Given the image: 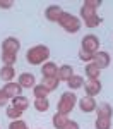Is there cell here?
Instances as JSON below:
<instances>
[{
  "label": "cell",
  "instance_id": "obj_1",
  "mask_svg": "<svg viewBox=\"0 0 113 129\" xmlns=\"http://www.w3.org/2000/svg\"><path fill=\"white\" fill-rule=\"evenodd\" d=\"M99 5H101V0H86L82 4L81 16H82V19H84V24L87 28H96L98 24H101V19L96 14V9Z\"/></svg>",
  "mask_w": 113,
  "mask_h": 129
},
{
  "label": "cell",
  "instance_id": "obj_2",
  "mask_svg": "<svg viewBox=\"0 0 113 129\" xmlns=\"http://www.w3.org/2000/svg\"><path fill=\"white\" fill-rule=\"evenodd\" d=\"M48 57H50V50H48V47H45V45H36V47L29 48L28 53H26L28 62L33 64V66L43 64V60H48Z\"/></svg>",
  "mask_w": 113,
  "mask_h": 129
},
{
  "label": "cell",
  "instance_id": "obj_3",
  "mask_svg": "<svg viewBox=\"0 0 113 129\" xmlns=\"http://www.w3.org/2000/svg\"><path fill=\"white\" fill-rule=\"evenodd\" d=\"M57 22H58L65 31H69V33H77V31L81 29V21L77 19L75 16L69 14V12H62V16L58 17Z\"/></svg>",
  "mask_w": 113,
  "mask_h": 129
},
{
  "label": "cell",
  "instance_id": "obj_4",
  "mask_svg": "<svg viewBox=\"0 0 113 129\" xmlns=\"http://www.w3.org/2000/svg\"><path fill=\"white\" fill-rule=\"evenodd\" d=\"M75 102H77V96L72 93V91H67L60 96V102H58V114H70V110L75 107Z\"/></svg>",
  "mask_w": 113,
  "mask_h": 129
},
{
  "label": "cell",
  "instance_id": "obj_5",
  "mask_svg": "<svg viewBox=\"0 0 113 129\" xmlns=\"http://www.w3.org/2000/svg\"><path fill=\"white\" fill-rule=\"evenodd\" d=\"M98 47H99V40L94 35H87V36L82 38V50H86L89 53H96Z\"/></svg>",
  "mask_w": 113,
  "mask_h": 129
},
{
  "label": "cell",
  "instance_id": "obj_6",
  "mask_svg": "<svg viewBox=\"0 0 113 129\" xmlns=\"http://www.w3.org/2000/svg\"><path fill=\"white\" fill-rule=\"evenodd\" d=\"M21 48V43L17 38H5L2 43V53H14L17 55V52Z\"/></svg>",
  "mask_w": 113,
  "mask_h": 129
},
{
  "label": "cell",
  "instance_id": "obj_7",
  "mask_svg": "<svg viewBox=\"0 0 113 129\" xmlns=\"http://www.w3.org/2000/svg\"><path fill=\"white\" fill-rule=\"evenodd\" d=\"M2 91H4V93H5V95H7V98H16V96H21V91H22V86H21L19 83H12V81H10V83H7V84H5V86H4V88H2Z\"/></svg>",
  "mask_w": 113,
  "mask_h": 129
},
{
  "label": "cell",
  "instance_id": "obj_8",
  "mask_svg": "<svg viewBox=\"0 0 113 129\" xmlns=\"http://www.w3.org/2000/svg\"><path fill=\"white\" fill-rule=\"evenodd\" d=\"M92 64H94L99 71L104 69V67L110 66V55H108L106 52H96L94 57H92Z\"/></svg>",
  "mask_w": 113,
  "mask_h": 129
},
{
  "label": "cell",
  "instance_id": "obj_9",
  "mask_svg": "<svg viewBox=\"0 0 113 129\" xmlns=\"http://www.w3.org/2000/svg\"><path fill=\"white\" fill-rule=\"evenodd\" d=\"M84 89H86L87 96H94L101 91V83H99V79H89L84 84Z\"/></svg>",
  "mask_w": 113,
  "mask_h": 129
},
{
  "label": "cell",
  "instance_id": "obj_10",
  "mask_svg": "<svg viewBox=\"0 0 113 129\" xmlns=\"http://www.w3.org/2000/svg\"><path fill=\"white\" fill-rule=\"evenodd\" d=\"M62 12H63V10H62L58 5H50L48 9L45 10V16H46V19H48V21L57 22V21H58V17L62 16Z\"/></svg>",
  "mask_w": 113,
  "mask_h": 129
},
{
  "label": "cell",
  "instance_id": "obj_11",
  "mask_svg": "<svg viewBox=\"0 0 113 129\" xmlns=\"http://www.w3.org/2000/svg\"><path fill=\"white\" fill-rule=\"evenodd\" d=\"M41 74H43V78H55V76H58V69L53 62H46V64H43Z\"/></svg>",
  "mask_w": 113,
  "mask_h": 129
},
{
  "label": "cell",
  "instance_id": "obj_12",
  "mask_svg": "<svg viewBox=\"0 0 113 129\" xmlns=\"http://www.w3.org/2000/svg\"><path fill=\"white\" fill-rule=\"evenodd\" d=\"M34 76L31 72H22L19 76V84L22 88H34Z\"/></svg>",
  "mask_w": 113,
  "mask_h": 129
},
{
  "label": "cell",
  "instance_id": "obj_13",
  "mask_svg": "<svg viewBox=\"0 0 113 129\" xmlns=\"http://www.w3.org/2000/svg\"><path fill=\"white\" fill-rule=\"evenodd\" d=\"M79 107L82 112H92V110H96V102L92 96H86V98H81Z\"/></svg>",
  "mask_w": 113,
  "mask_h": 129
},
{
  "label": "cell",
  "instance_id": "obj_14",
  "mask_svg": "<svg viewBox=\"0 0 113 129\" xmlns=\"http://www.w3.org/2000/svg\"><path fill=\"white\" fill-rule=\"evenodd\" d=\"M41 84L48 89V91H53L55 88H58V84H60V78H58V76H55V78H43Z\"/></svg>",
  "mask_w": 113,
  "mask_h": 129
},
{
  "label": "cell",
  "instance_id": "obj_15",
  "mask_svg": "<svg viewBox=\"0 0 113 129\" xmlns=\"http://www.w3.org/2000/svg\"><path fill=\"white\" fill-rule=\"evenodd\" d=\"M14 76H16V71H14L12 66H4V67L0 69V78L4 81H7V83H10Z\"/></svg>",
  "mask_w": 113,
  "mask_h": 129
},
{
  "label": "cell",
  "instance_id": "obj_16",
  "mask_svg": "<svg viewBox=\"0 0 113 129\" xmlns=\"http://www.w3.org/2000/svg\"><path fill=\"white\" fill-rule=\"evenodd\" d=\"M12 107H16L21 112H24V110L29 107V100L26 98V96H16V98L12 100Z\"/></svg>",
  "mask_w": 113,
  "mask_h": 129
},
{
  "label": "cell",
  "instance_id": "obj_17",
  "mask_svg": "<svg viewBox=\"0 0 113 129\" xmlns=\"http://www.w3.org/2000/svg\"><path fill=\"white\" fill-rule=\"evenodd\" d=\"M74 76V69H72L70 66H62V67H58V78H60V81H69Z\"/></svg>",
  "mask_w": 113,
  "mask_h": 129
},
{
  "label": "cell",
  "instance_id": "obj_18",
  "mask_svg": "<svg viewBox=\"0 0 113 129\" xmlns=\"http://www.w3.org/2000/svg\"><path fill=\"white\" fill-rule=\"evenodd\" d=\"M67 122H69V119H67V115H63V114H55V115H53V126L57 129H63Z\"/></svg>",
  "mask_w": 113,
  "mask_h": 129
},
{
  "label": "cell",
  "instance_id": "obj_19",
  "mask_svg": "<svg viewBox=\"0 0 113 129\" xmlns=\"http://www.w3.org/2000/svg\"><path fill=\"white\" fill-rule=\"evenodd\" d=\"M34 109L38 110V112H46V110L50 109V102L46 98H36L34 100Z\"/></svg>",
  "mask_w": 113,
  "mask_h": 129
},
{
  "label": "cell",
  "instance_id": "obj_20",
  "mask_svg": "<svg viewBox=\"0 0 113 129\" xmlns=\"http://www.w3.org/2000/svg\"><path fill=\"white\" fill-rule=\"evenodd\" d=\"M67 84H69V88H72V89H77V88H82L84 86V79H82L81 76H72L70 79L67 81Z\"/></svg>",
  "mask_w": 113,
  "mask_h": 129
},
{
  "label": "cell",
  "instance_id": "obj_21",
  "mask_svg": "<svg viewBox=\"0 0 113 129\" xmlns=\"http://www.w3.org/2000/svg\"><path fill=\"white\" fill-rule=\"evenodd\" d=\"M86 74H87L89 79H98V78H99V69L91 62V64L86 66Z\"/></svg>",
  "mask_w": 113,
  "mask_h": 129
},
{
  "label": "cell",
  "instance_id": "obj_22",
  "mask_svg": "<svg viewBox=\"0 0 113 129\" xmlns=\"http://www.w3.org/2000/svg\"><path fill=\"white\" fill-rule=\"evenodd\" d=\"M111 114H113V110L108 103H101L98 107V117H110L111 119Z\"/></svg>",
  "mask_w": 113,
  "mask_h": 129
},
{
  "label": "cell",
  "instance_id": "obj_23",
  "mask_svg": "<svg viewBox=\"0 0 113 129\" xmlns=\"http://www.w3.org/2000/svg\"><path fill=\"white\" fill-rule=\"evenodd\" d=\"M33 93H34V98H46V95H48L50 91L45 88L43 84H36V86L33 88Z\"/></svg>",
  "mask_w": 113,
  "mask_h": 129
},
{
  "label": "cell",
  "instance_id": "obj_24",
  "mask_svg": "<svg viewBox=\"0 0 113 129\" xmlns=\"http://www.w3.org/2000/svg\"><path fill=\"white\" fill-rule=\"evenodd\" d=\"M111 119L110 117H98L96 119V129H110Z\"/></svg>",
  "mask_w": 113,
  "mask_h": 129
},
{
  "label": "cell",
  "instance_id": "obj_25",
  "mask_svg": "<svg viewBox=\"0 0 113 129\" xmlns=\"http://www.w3.org/2000/svg\"><path fill=\"white\" fill-rule=\"evenodd\" d=\"M7 115H9L10 119H19L21 115H22V112H21L19 109H16V107H12V105H10V107H7Z\"/></svg>",
  "mask_w": 113,
  "mask_h": 129
},
{
  "label": "cell",
  "instance_id": "obj_26",
  "mask_svg": "<svg viewBox=\"0 0 113 129\" xmlns=\"http://www.w3.org/2000/svg\"><path fill=\"white\" fill-rule=\"evenodd\" d=\"M2 60L5 62V66H12L17 60V55H14V53H2Z\"/></svg>",
  "mask_w": 113,
  "mask_h": 129
},
{
  "label": "cell",
  "instance_id": "obj_27",
  "mask_svg": "<svg viewBox=\"0 0 113 129\" xmlns=\"http://www.w3.org/2000/svg\"><path fill=\"white\" fill-rule=\"evenodd\" d=\"M9 129H28V126H26V122H22V120L17 119L9 126Z\"/></svg>",
  "mask_w": 113,
  "mask_h": 129
},
{
  "label": "cell",
  "instance_id": "obj_28",
  "mask_svg": "<svg viewBox=\"0 0 113 129\" xmlns=\"http://www.w3.org/2000/svg\"><path fill=\"white\" fill-rule=\"evenodd\" d=\"M92 57H94V53H89L86 50H81L79 52V59L81 60H92Z\"/></svg>",
  "mask_w": 113,
  "mask_h": 129
},
{
  "label": "cell",
  "instance_id": "obj_29",
  "mask_svg": "<svg viewBox=\"0 0 113 129\" xmlns=\"http://www.w3.org/2000/svg\"><path fill=\"white\" fill-rule=\"evenodd\" d=\"M12 5H14L12 0H0V7H2V9H10Z\"/></svg>",
  "mask_w": 113,
  "mask_h": 129
},
{
  "label": "cell",
  "instance_id": "obj_30",
  "mask_svg": "<svg viewBox=\"0 0 113 129\" xmlns=\"http://www.w3.org/2000/svg\"><path fill=\"white\" fill-rule=\"evenodd\" d=\"M63 129H79V124L75 122V120H69L67 124H65V127Z\"/></svg>",
  "mask_w": 113,
  "mask_h": 129
},
{
  "label": "cell",
  "instance_id": "obj_31",
  "mask_svg": "<svg viewBox=\"0 0 113 129\" xmlns=\"http://www.w3.org/2000/svg\"><path fill=\"white\" fill-rule=\"evenodd\" d=\"M7 102H9V98H7V95H5V93H4V91L0 89V107H4V105H5Z\"/></svg>",
  "mask_w": 113,
  "mask_h": 129
}]
</instances>
